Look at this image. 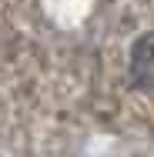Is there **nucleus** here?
Masks as SVG:
<instances>
[{"label":"nucleus","mask_w":154,"mask_h":157,"mask_svg":"<svg viewBox=\"0 0 154 157\" xmlns=\"http://www.w3.org/2000/svg\"><path fill=\"white\" fill-rule=\"evenodd\" d=\"M127 77L137 90L154 94V30L141 33L127 54Z\"/></svg>","instance_id":"f257e3e1"}]
</instances>
